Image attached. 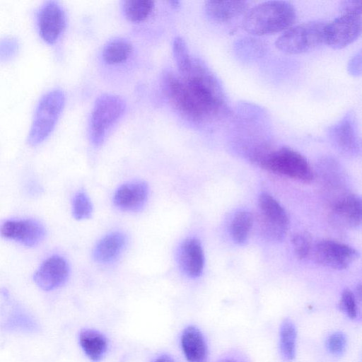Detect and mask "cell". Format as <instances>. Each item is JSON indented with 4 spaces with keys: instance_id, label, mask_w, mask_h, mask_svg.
I'll use <instances>...</instances> for the list:
<instances>
[{
    "instance_id": "1",
    "label": "cell",
    "mask_w": 362,
    "mask_h": 362,
    "mask_svg": "<svg viewBox=\"0 0 362 362\" xmlns=\"http://www.w3.org/2000/svg\"><path fill=\"white\" fill-rule=\"evenodd\" d=\"M163 90L174 110L188 122L204 126L217 122L229 113L223 89L213 72L201 60L192 58L182 74L167 72Z\"/></svg>"
},
{
    "instance_id": "2",
    "label": "cell",
    "mask_w": 362,
    "mask_h": 362,
    "mask_svg": "<svg viewBox=\"0 0 362 362\" xmlns=\"http://www.w3.org/2000/svg\"><path fill=\"white\" fill-rule=\"evenodd\" d=\"M296 19L294 6L286 1H267L246 11L243 28L254 36L273 35L289 28Z\"/></svg>"
},
{
    "instance_id": "3",
    "label": "cell",
    "mask_w": 362,
    "mask_h": 362,
    "mask_svg": "<svg viewBox=\"0 0 362 362\" xmlns=\"http://www.w3.org/2000/svg\"><path fill=\"white\" fill-rule=\"evenodd\" d=\"M252 160L273 173L303 182H310L314 178L312 168L305 158L288 147L272 151L263 148L252 156Z\"/></svg>"
},
{
    "instance_id": "4",
    "label": "cell",
    "mask_w": 362,
    "mask_h": 362,
    "mask_svg": "<svg viewBox=\"0 0 362 362\" xmlns=\"http://www.w3.org/2000/svg\"><path fill=\"white\" fill-rule=\"evenodd\" d=\"M341 6V15L324 28V43L333 49L346 47L361 33V1H344Z\"/></svg>"
},
{
    "instance_id": "5",
    "label": "cell",
    "mask_w": 362,
    "mask_h": 362,
    "mask_svg": "<svg viewBox=\"0 0 362 362\" xmlns=\"http://www.w3.org/2000/svg\"><path fill=\"white\" fill-rule=\"evenodd\" d=\"M65 104V95L59 89L44 95L37 106L28 142L35 146L43 142L53 131Z\"/></svg>"
},
{
    "instance_id": "6",
    "label": "cell",
    "mask_w": 362,
    "mask_h": 362,
    "mask_svg": "<svg viewBox=\"0 0 362 362\" xmlns=\"http://www.w3.org/2000/svg\"><path fill=\"white\" fill-rule=\"evenodd\" d=\"M322 21H313L291 26L277 38L275 45L288 54H298L310 51L324 43Z\"/></svg>"
},
{
    "instance_id": "7",
    "label": "cell",
    "mask_w": 362,
    "mask_h": 362,
    "mask_svg": "<svg viewBox=\"0 0 362 362\" xmlns=\"http://www.w3.org/2000/svg\"><path fill=\"white\" fill-rule=\"evenodd\" d=\"M126 109L119 96L104 94L95 100L89 125L90 139L95 146H100L112 127L122 116Z\"/></svg>"
},
{
    "instance_id": "8",
    "label": "cell",
    "mask_w": 362,
    "mask_h": 362,
    "mask_svg": "<svg viewBox=\"0 0 362 362\" xmlns=\"http://www.w3.org/2000/svg\"><path fill=\"white\" fill-rule=\"evenodd\" d=\"M258 212L263 234L270 239L281 240L289 226V218L283 206L272 195L263 193L258 199Z\"/></svg>"
},
{
    "instance_id": "9",
    "label": "cell",
    "mask_w": 362,
    "mask_h": 362,
    "mask_svg": "<svg viewBox=\"0 0 362 362\" xmlns=\"http://www.w3.org/2000/svg\"><path fill=\"white\" fill-rule=\"evenodd\" d=\"M37 25L41 38L49 45L55 44L66 26V16L62 6L54 1L44 3L37 11Z\"/></svg>"
},
{
    "instance_id": "10",
    "label": "cell",
    "mask_w": 362,
    "mask_h": 362,
    "mask_svg": "<svg viewBox=\"0 0 362 362\" xmlns=\"http://www.w3.org/2000/svg\"><path fill=\"white\" fill-rule=\"evenodd\" d=\"M315 261L322 266L342 269L348 267L358 257L353 247L332 240H322L313 247Z\"/></svg>"
},
{
    "instance_id": "11",
    "label": "cell",
    "mask_w": 362,
    "mask_h": 362,
    "mask_svg": "<svg viewBox=\"0 0 362 362\" xmlns=\"http://www.w3.org/2000/svg\"><path fill=\"white\" fill-rule=\"evenodd\" d=\"M0 231L4 238L28 247L39 244L45 235L42 225L32 219L7 221L2 224Z\"/></svg>"
},
{
    "instance_id": "12",
    "label": "cell",
    "mask_w": 362,
    "mask_h": 362,
    "mask_svg": "<svg viewBox=\"0 0 362 362\" xmlns=\"http://www.w3.org/2000/svg\"><path fill=\"white\" fill-rule=\"evenodd\" d=\"M69 276V266L64 258L53 255L45 259L35 272L33 279L44 291H51L62 286Z\"/></svg>"
},
{
    "instance_id": "13",
    "label": "cell",
    "mask_w": 362,
    "mask_h": 362,
    "mask_svg": "<svg viewBox=\"0 0 362 362\" xmlns=\"http://www.w3.org/2000/svg\"><path fill=\"white\" fill-rule=\"evenodd\" d=\"M329 136L340 151L346 153H354L359 148V141L355 119L351 114L346 115L338 122L332 126Z\"/></svg>"
},
{
    "instance_id": "14",
    "label": "cell",
    "mask_w": 362,
    "mask_h": 362,
    "mask_svg": "<svg viewBox=\"0 0 362 362\" xmlns=\"http://www.w3.org/2000/svg\"><path fill=\"white\" fill-rule=\"evenodd\" d=\"M180 343L187 362H207V344L203 333L197 326L185 327L180 334Z\"/></svg>"
},
{
    "instance_id": "15",
    "label": "cell",
    "mask_w": 362,
    "mask_h": 362,
    "mask_svg": "<svg viewBox=\"0 0 362 362\" xmlns=\"http://www.w3.org/2000/svg\"><path fill=\"white\" fill-rule=\"evenodd\" d=\"M148 194V186L144 182H128L117 189L114 196V203L122 210L136 211L144 205Z\"/></svg>"
},
{
    "instance_id": "16",
    "label": "cell",
    "mask_w": 362,
    "mask_h": 362,
    "mask_svg": "<svg viewBox=\"0 0 362 362\" xmlns=\"http://www.w3.org/2000/svg\"><path fill=\"white\" fill-rule=\"evenodd\" d=\"M179 261L184 272L192 278L201 275L204 269V255L199 240L185 239L180 248Z\"/></svg>"
},
{
    "instance_id": "17",
    "label": "cell",
    "mask_w": 362,
    "mask_h": 362,
    "mask_svg": "<svg viewBox=\"0 0 362 362\" xmlns=\"http://www.w3.org/2000/svg\"><path fill=\"white\" fill-rule=\"evenodd\" d=\"M78 342L84 354L91 362L102 361L109 348L106 336L92 328H84L80 331Z\"/></svg>"
},
{
    "instance_id": "18",
    "label": "cell",
    "mask_w": 362,
    "mask_h": 362,
    "mask_svg": "<svg viewBox=\"0 0 362 362\" xmlns=\"http://www.w3.org/2000/svg\"><path fill=\"white\" fill-rule=\"evenodd\" d=\"M248 3L244 1H207L204 10L207 16L218 23L229 22L246 13Z\"/></svg>"
},
{
    "instance_id": "19",
    "label": "cell",
    "mask_w": 362,
    "mask_h": 362,
    "mask_svg": "<svg viewBox=\"0 0 362 362\" xmlns=\"http://www.w3.org/2000/svg\"><path fill=\"white\" fill-rule=\"evenodd\" d=\"M336 216L349 227H358L361 223V201L354 194H346L338 199L332 206Z\"/></svg>"
},
{
    "instance_id": "20",
    "label": "cell",
    "mask_w": 362,
    "mask_h": 362,
    "mask_svg": "<svg viewBox=\"0 0 362 362\" xmlns=\"http://www.w3.org/2000/svg\"><path fill=\"white\" fill-rule=\"evenodd\" d=\"M124 245L125 238L122 233H112L98 243L94 250V256L100 262H110L118 256Z\"/></svg>"
},
{
    "instance_id": "21",
    "label": "cell",
    "mask_w": 362,
    "mask_h": 362,
    "mask_svg": "<svg viewBox=\"0 0 362 362\" xmlns=\"http://www.w3.org/2000/svg\"><path fill=\"white\" fill-rule=\"evenodd\" d=\"M132 51V44L123 38L108 42L102 52L103 60L108 64H117L127 59Z\"/></svg>"
},
{
    "instance_id": "22",
    "label": "cell",
    "mask_w": 362,
    "mask_h": 362,
    "mask_svg": "<svg viewBox=\"0 0 362 362\" xmlns=\"http://www.w3.org/2000/svg\"><path fill=\"white\" fill-rule=\"evenodd\" d=\"M253 223V216L247 211H238L230 224V235L236 243L243 244L248 238Z\"/></svg>"
},
{
    "instance_id": "23",
    "label": "cell",
    "mask_w": 362,
    "mask_h": 362,
    "mask_svg": "<svg viewBox=\"0 0 362 362\" xmlns=\"http://www.w3.org/2000/svg\"><path fill=\"white\" fill-rule=\"evenodd\" d=\"M123 11L132 22L145 21L153 11L154 2L149 0H127L123 2Z\"/></svg>"
},
{
    "instance_id": "24",
    "label": "cell",
    "mask_w": 362,
    "mask_h": 362,
    "mask_svg": "<svg viewBox=\"0 0 362 362\" xmlns=\"http://www.w3.org/2000/svg\"><path fill=\"white\" fill-rule=\"evenodd\" d=\"M280 349L284 357L292 360L295 357L296 330L290 319H285L280 327Z\"/></svg>"
},
{
    "instance_id": "25",
    "label": "cell",
    "mask_w": 362,
    "mask_h": 362,
    "mask_svg": "<svg viewBox=\"0 0 362 362\" xmlns=\"http://www.w3.org/2000/svg\"><path fill=\"white\" fill-rule=\"evenodd\" d=\"M173 54L178 73H184L190 65L193 57L190 55L185 41L180 37H176L173 40Z\"/></svg>"
},
{
    "instance_id": "26",
    "label": "cell",
    "mask_w": 362,
    "mask_h": 362,
    "mask_svg": "<svg viewBox=\"0 0 362 362\" xmlns=\"http://www.w3.org/2000/svg\"><path fill=\"white\" fill-rule=\"evenodd\" d=\"M294 252L300 259L307 258L312 250V239L307 232L295 234L291 239Z\"/></svg>"
},
{
    "instance_id": "27",
    "label": "cell",
    "mask_w": 362,
    "mask_h": 362,
    "mask_svg": "<svg viewBox=\"0 0 362 362\" xmlns=\"http://www.w3.org/2000/svg\"><path fill=\"white\" fill-rule=\"evenodd\" d=\"M93 211L88 197L83 192H78L73 200V214L78 220L89 218Z\"/></svg>"
},
{
    "instance_id": "28",
    "label": "cell",
    "mask_w": 362,
    "mask_h": 362,
    "mask_svg": "<svg viewBox=\"0 0 362 362\" xmlns=\"http://www.w3.org/2000/svg\"><path fill=\"white\" fill-rule=\"evenodd\" d=\"M346 346V338L341 332H334L330 334L326 341L327 350L336 356L343 354Z\"/></svg>"
},
{
    "instance_id": "29",
    "label": "cell",
    "mask_w": 362,
    "mask_h": 362,
    "mask_svg": "<svg viewBox=\"0 0 362 362\" xmlns=\"http://www.w3.org/2000/svg\"><path fill=\"white\" fill-rule=\"evenodd\" d=\"M19 48L18 40L14 37H6L0 40V61L11 59Z\"/></svg>"
},
{
    "instance_id": "30",
    "label": "cell",
    "mask_w": 362,
    "mask_h": 362,
    "mask_svg": "<svg viewBox=\"0 0 362 362\" xmlns=\"http://www.w3.org/2000/svg\"><path fill=\"white\" fill-rule=\"evenodd\" d=\"M341 309L350 318H356L357 317V305L354 293L349 289H346L341 294L340 301Z\"/></svg>"
},
{
    "instance_id": "31",
    "label": "cell",
    "mask_w": 362,
    "mask_h": 362,
    "mask_svg": "<svg viewBox=\"0 0 362 362\" xmlns=\"http://www.w3.org/2000/svg\"><path fill=\"white\" fill-rule=\"evenodd\" d=\"M151 362H176L173 357L167 353L158 354Z\"/></svg>"
},
{
    "instance_id": "32",
    "label": "cell",
    "mask_w": 362,
    "mask_h": 362,
    "mask_svg": "<svg viewBox=\"0 0 362 362\" xmlns=\"http://www.w3.org/2000/svg\"><path fill=\"white\" fill-rule=\"evenodd\" d=\"M217 362H245V360H243L240 357H237L235 356H228L221 358Z\"/></svg>"
},
{
    "instance_id": "33",
    "label": "cell",
    "mask_w": 362,
    "mask_h": 362,
    "mask_svg": "<svg viewBox=\"0 0 362 362\" xmlns=\"http://www.w3.org/2000/svg\"><path fill=\"white\" fill-rule=\"evenodd\" d=\"M170 4L173 7H177L179 6L180 2L177 1H171Z\"/></svg>"
}]
</instances>
